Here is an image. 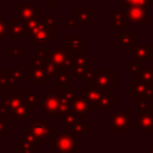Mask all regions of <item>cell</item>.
Wrapping results in <instances>:
<instances>
[{
	"mask_svg": "<svg viewBox=\"0 0 153 153\" xmlns=\"http://www.w3.org/2000/svg\"><path fill=\"white\" fill-rule=\"evenodd\" d=\"M45 59L54 63L59 69H71L73 66L72 50H69L67 45H49V50H47Z\"/></svg>",
	"mask_w": 153,
	"mask_h": 153,
	"instance_id": "cell-1",
	"label": "cell"
},
{
	"mask_svg": "<svg viewBox=\"0 0 153 153\" xmlns=\"http://www.w3.org/2000/svg\"><path fill=\"white\" fill-rule=\"evenodd\" d=\"M29 133H31L41 145L53 134H57L56 128H54L44 116H33V121L29 127Z\"/></svg>",
	"mask_w": 153,
	"mask_h": 153,
	"instance_id": "cell-2",
	"label": "cell"
},
{
	"mask_svg": "<svg viewBox=\"0 0 153 153\" xmlns=\"http://www.w3.org/2000/svg\"><path fill=\"white\" fill-rule=\"evenodd\" d=\"M76 146L78 139L71 135L68 131L50 136V148L55 151V153H76Z\"/></svg>",
	"mask_w": 153,
	"mask_h": 153,
	"instance_id": "cell-3",
	"label": "cell"
},
{
	"mask_svg": "<svg viewBox=\"0 0 153 153\" xmlns=\"http://www.w3.org/2000/svg\"><path fill=\"white\" fill-rule=\"evenodd\" d=\"M26 35L30 41H33L36 44H42L44 47L51 45V42L56 38V31L44 26L41 19L37 20V24L31 30H29Z\"/></svg>",
	"mask_w": 153,
	"mask_h": 153,
	"instance_id": "cell-4",
	"label": "cell"
},
{
	"mask_svg": "<svg viewBox=\"0 0 153 153\" xmlns=\"http://www.w3.org/2000/svg\"><path fill=\"white\" fill-rule=\"evenodd\" d=\"M131 116L133 112L130 110H122V111H115L112 110L110 112V131H121L126 133L131 126Z\"/></svg>",
	"mask_w": 153,
	"mask_h": 153,
	"instance_id": "cell-5",
	"label": "cell"
},
{
	"mask_svg": "<svg viewBox=\"0 0 153 153\" xmlns=\"http://www.w3.org/2000/svg\"><path fill=\"white\" fill-rule=\"evenodd\" d=\"M93 82L100 90L114 91L116 88V73L110 67H99L96 71Z\"/></svg>",
	"mask_w": 153,
	"mask_h": 153,
	"instance_id": "cell-6",
	"label": "cell"
},
{
	"mask_svg": "<svg viewBox=\"0 0 153 153\" xmlns=\"http://www.w3.org/2000/svg\"><path fill=\"white\" fill-rule=\"evenodd\" d=\"M59 96L56 88H51L49 94H39L38 109L49 116H56L59 114Z\"/></svg>",
	"mask_w": 153,
	"mask_h": 153,
	"instance_id": "cell-7",
	"label": "cell"
},
{
	"mask_svg": "<svg viewBox=\"0 0 153 153\" xmlns=\"http://www.w3.org/2000/svg\"><path fill=\"white\" fill-rule=\"evenodd\" d=\"M131 98L133 100L142 98L153 100V84H146L131 74Z\"/></svg>",
	"mask_w": 153,
	"mask_h": 153,
	"instance_id": "cell-8",
	"label": "cell"
},
{
	"mask_svg": "<svg viewBox=\"0 0 153 153\" xmlns=\"http://www.w3.org/2000/svg\"><path fill=\"white\" fill-rule=\"evenodd\" d=\"M124 13L128 24H148V12L143 5L129 6L124 8Z\"/></svg>",
	"mask_w": 153,
	"mask_h": 153,
	"instance_id": "cell-9",
	"label": "cell"
},
{
	"mask_svg": "<svg viewBox=\"0 0 153 153\" xmlns=\"http://www.w3.org/2000/svg\"><path fill=\"white\" fill-rule=\"evenodd\" d=\"M115 44L120 47L122 51H130L131 48L137 44V35L134 33L131 29L124 27L115 36Z\"/></svg>",
	"mask_w": 153,
	"mask_h": 153,
	"instance_id": "cell-10",
	"label": "cell"
},
{
	"mask_svg": "<svg viewBox=\"0 0 153 153\" xmlns=\"http://www.w3.org/2000/svg\"><path fill=\"white\" fill-rule=\"evenodd\" d=\"M136 131L137 133H153V111L148 105L145 110L136 112Z\"/></svg>",
	"mask_w": 153,
	"mask_h": 153,
	"instance_id": "cell-11",
	"label": "cell"
},
{
	"mask_svg": "<svg viewBox=\"0 0 153 153\" xmlns=\"http://www.w3.org/2000/svg\"><path fill=\"white\" fill-rule=\"evenodd\" d=\"M18 16L23 22L36 20L39 18V8L36 7L33 2H18Z\"/></svg>",
	"mask_w": 153,
	"mask_h": 153,
	"instance_id": "cell-12",
	"label": "cell"
},
{
	"mask_svg": "<svg viewBox=\"0 0 153 153\" xmlns=\"http://www.w3.org/2000/svg\"><path fill=\"white\" fill-rule=\"evenodd\" d=\"M29 82L47 85L51 82V78L47 74L43 66H29Z\"/></svg>",
	"mask_w": 153,
	"mask_h": 153,
	"instance_id": "cell-13",
	"label": "cell"
},
{
	"mask_svg": "<svg viewBox=\"0 0 153 153\" xmlns=\"http://www.w3.org/2000/svg\"><path fill=\"white\" fill-rule=\"evenodd\" d=\"M131 60L139 62H152L153 45H134L130 50Z\"/></svg>",
	"mask_w": 153,
	"mask_h": 153,
	"instance_id": "cell-14",
	"label": "cell"
},
{
	"mask_svg": "<svg viewBox=\"0 0 153 153\" xmlns=\"http://www.w3.org/2000/svg\"><path fill=\"white\" fill-rule=\"evenodd\" d=\"M116 104V96L111 93L102 94V97L91 108V111H109Z\"/></svg>",
	"mask_w": 153,
	"mask_h": 153,
	"instance_id": "cell-15",
	"label": "cell"
},
{
	"mask_svg": "<svg viewBox=\"0 0 153 153\" xmlns=\"http://www.w3.org/2000/svg\"><path fill=\"white\" fill-rule=\"evenodd\" d=\"M71 110L74 111L75 114L80 115V116H86L90 112V105L86 100V98L81 94H76L72 102H71Z\"/></svg>",
	"mask_w": 153,
	"mask_h": 153,
	"instance_id": "cell-16",
	"label": "cell"
},
{
	"mask_svg": "<svg viewBox=\"0 0 153 153\" xmlns=\"http://www.w3.org/2000/svg\"><path fill=\"white\" fill-rule=\"evenodd\" d=\"M66 45L72 51L82 50L88 45V39H85L82 35H67L66 36Z\"/></svg>",
	"mask_w": 153,
	"mask_h": 153,
	"instance_id": "cell-17",
	"label": "cell"
},
{
	"mask_svg": "<svg viewBox=\"0 0 153 153\" xmlns=\"http://www.w3.org/2000/svg\"><path fill=\"white\" fill-rule=\"evenodd\" d=\"M7 31H8V33H11V36L14 41H22L24 38V35H26L25 23L20 18H16L12 20V24L8 25Z\"/></svg>",
	"mask_w": 153,
	"mask_h": 153,
	"instance_id": "cell-18",
	"label": "cell"
},
{
	"mask_svg": "<svg viewBox=\"0 0 153 153\" xmlns=\"http://www.w3.org/2000/svg\"><path fill=\"white\" fill-rule=\"evenodd\" d=\"M127 17L126 13L122 11V7H116L115 12L111 16V20H110V29L111 30H116V29H124L127 27Z\"/></svg>",
	"mask_w": 153,
	"mask_h": 153,
	"instance_id": "cell-19",
	"label": "cell"
},
{
	"mask_svg": "<svg viewBox=\"0 0 153 153\" xmlns=\"http://www.w3.org/2000/svg\"><path fill=\"white\" fill-rule=\"evenodd\" d=\"M54 78H55L56 90H59V91L68 87V85H71L73 82V76H72V73L69 69H59Z\"/></svg>",
	"mask_w": 153,
	"mask_h": 153,
	"instance_id": "cell-20",
	"label": "cell"
},
{
	"mask_svg": "<svg viewBox=\"0 0 153 153\" xmlns=\"http://www.w3.org/2000/svg\"><path fill=\"white\" fill-rule=\"evenodd\" d=\"M72 17L76 19L78 23H84V24L94 23V13H92L87 7H78L76 11L72 13Z\"/></svg>",
	"mask_w": 153,
	"mask_h": 153,
	"instance_id": "cell-21",
	"label": "cell"
},
{
	"mask_svg": "<svg viewBox=\"0 0 153 153\" xmlns=\"http://www.w3.org/2000/svg\"><path fill=\"white\" fill-rule=\"evenodd\" d=\"M82 120H84V116H80V115L75 114L74 111L69 110V111L61 115V126L67 129V128L73 127L78 122H81Z\"/></svg>",
	"mask_w": 153,
	"mask_h": 153,
	"instance_id": "cell-22",
	"label": "cell"
},
{
	"mask_svg": "<svg viewBox=\"0 0 153 153\" xmlns=\"http://www.w3.org/2000/svg\"><path fill=\"white\" fill-rule=\"evenodd\" d=\"M72 60H73L72 67L87 68L88 67V51L84 49L79 51H72Z\"/></svg>",
	"mask_w": 153,
	"mask_h": 153,
	"instance_id": "cell-23",
	"label": "cell"
},
{
	"mask_svg": "<svg viewBox=\"0 0 153 153\" xmlns=\"http://www.w3.org/2000/svg\"><path fill=\"white\" fill-rule=\"evenodd\" d=\"M88 127H90L88 122L85 121V120H82L81 122H78L76 124H74L73 127L67 128V131H68L71 135H73L74 137L81 139L86 133H88Z\"/></svg>",
	"mask_w": 153,
	"mask_h": 153,
	"instance_id": "cell-24",
	"label": "cell"
},
{
	"mask_svg": "<svg viewBox=\"0 0 153 153\" xmlns=\"http://www.w3.org/2000/svg\"><path fill=\"white\" fill-rule=\"evenodd\" d=\"M6 71H7L6 75H7L10 82H11L12 85L17 86V85H19V84L23 82L24 73H23L22 69H19V68H13V67H8Z\"/></svg>",
	"mask_w": 153,
	"mask_h": 153,
	"instance_id": "cell-25",
	"label": "cell"
},
{
	"mask_svg": "<svg viewBox=\"0 0 153 153\" xmlns=\"http://www.w3.org/2000/svg\"><path fill=\"white\" fill-rule=\"evenodd\" d=\"M134 75L146 84H153V67H142L137 73H134Z\"/></svg>",
	"mask_w": 153,
	"mask_h": 153,
	"instance_id": "cell-26",
	"label": "cell"
},
{
	"mask_svg": "<svg viewBox=\"0 0 153 153\" xmlns=\"http://www.w3.org/2000/svg\"><path fill=\"white\" fill-rule=\"evenodd\" d=\"M23 99H24V102H25V104H27V105H31V106H38V104H39V98H38V96L33 92V90H31V88H26V90H24V92H23Z\"/></svg>",
	"mask_w": 153,
	"mask_h": 153,
	"instance_id": "cell-27",
	"label": "cell"
},
{
	"mask_svg": "<svg viewBox=\"0 0 153 153\" xmlns=\"http://www.w3.org/2000/svg\"><path fill=\"white\" fill-rule=\"evenodd\" d=\"M136 5H143L147 8L153 7V0H121L122 8H127L129 6H136Z\"/></svg>",
	"mask_w": 153,
	"mask_h": 153,
	"instance_id": "cell-28",
	"label": "cell"
},
{
	"mask_svg": "<svg viewBox=\"0 0 153 153\" xmlns=\"http://www.w3.org/2000/svg\"><path fill=\"white\" fill-rule=\"evenodd\" d=\"M39 19H41V22L43 23L44 26L55 30V27H56V14L54 12H48V13L44 14L43 18H39Z\"/></svg>",
	"mask_w": 153,
	"mask_h": 153,
	"instance_id": "cell-29",
	"label": "cell"
},
{
	"mask_svg": "<svg viewBox=\"0 0 153 153\" xmlns=\"http://www.w3.org/2000/svg\"><path fill=\"white\" fill-rule=\"evenodd\" d=\"M142 67H143V63L142 62H139V61L131 60V61L126 62V72L127 73H130V74L137 73Z\"/></svg>",
	"mask_w": 153,
	"mask_h": 153,
	"instance_id": "cell-30",
	"label": "cell"
},
{
	"mask_svg": "<svg viewBox=\"0 0 153 153\" xmlns=\"http://www.w3.org/2000/svg\"><path fill=\"white\" fill-rule=\"evenodd\" d=\"M35 148L23 137L18 140V153H33Z\"/></svg>",
	"mask_w": 153,
	"mask_h": 153,
	"instance_id": "cell-31",
	"label": "cell"
},
{
	"mask_svg": "<svg viewBox=\"0 0 153 153\" xmlns=\"http://www.w3.org/2000/svg\"><path fill=\"white\" fill-rule=\"evenodd\" d=\"M71 102L69 99L62 97V96H59V114H65L67 111L71 110Z\"/></svg>",
	"mask_w": 153,
	"mask_h": 153,
	"instance_id": "cell-32",
	"label": "cell"
},
{
	"mask_svg": "<svg viewBox=\"0 0 153 153\" xmlns=\"http://www.w3.org/2000/svg\"><path fill=\"white\" fill-rule=\"evenodd\" d=\"M76 94H78V90L76 88H68V87H66L63 90H60V96H62V97H65V98H67L69 100H72Z\"/></svg>",
	"mask_w": 153,
	"mask_h": 153,
	"instance_id": "cell-33",
	"label": "cell"
},
{
	"mask_svg": "<svg viewBox=\"0 0 153 153\" xmlns=\"http://www.w3.org/2000/svg\"><path fill=\"white\" fill-rule=\"evenodd\" d=\"M35 53H36V57H38L39 60L44 61L47 57V49L44 45L42 44H35Z\"/></svg>",
	"mask_w": 153,
	"mask_h": 153,
	"instance_id": "cell-34",
	"label": "cell"
},
{
	"mask_svg": "<svg viewBox=\"0 0 153 153\" xmlns=\"http://www.w3.org/2000/svg\"><path fill=\"white\" fill-rule=\"evenodd\" d=\"M23 139H24L25 141H27V142H29V143H30V145H31V146H32L35 149H38V148H39V146H41V143L37 141V139H36V137H35V136H33L31 133H29V131L24 134Z\"/></svg>",
	"mask_w": 153,
	"mask_h": 153,
	"instance_id": "cell-35",
	"label": "cell"
},
{
	"mask_svg": "<svg viewBox=\"0 0 153 153\" xmlns=\"http://www.w3.org/2000/svg\"><path fill=\"white\" fill-rule=\"evenodd\" d=\"M8 24L6 23V20L0 18V39H6L7 38V33H8Z\"/></svg>",
	"mask_w": 153,
	"mask_h": 153,
	"instance_id": "cell-36",
	"label": "cell"
},
{
	"mask_svg": "<svg viewBox=\"0 0 153 153\" xmlns=\"http://www.w3.org/2000/svg\"><path fill=\"white\" fill-rule=\"evenodd\" d=\"M7 56H23V45H17L7 53Z\"/></svg>",
	"mask_w": 153,
	"mask_h": 153,
	"instance_id": "cell-37",
	"label": "cell"
},
{
	"mask_svg": "<svg viewBox=\"0 0 153 153\" xmlns=\"http://www.w3.org/2000/svg\"><path fill=\"white\" fill-rule=\"evenodd\" d=\"M66 26L69 27V29H72V30H76L78 29V22H76V19H74L73 17L67 18L66 19Z\"/></svg>",
	"mask_w": 153,
	"mask_h": 153,
	"instance_id": "cell-38",
	"label": "cell"
},
{
	"mask_svg": "<svg viewBox=\"0 0 153 153\" xmlns=\"http://www.w3.org/2000/svg\"><path fill=\"white\" fill-rule=\"evenodd\" d=\"M94 74H96V69L93 68V67H87L86 68V72H85V74L81 76V78H85V79H93L94 78Z\"/></svg>",
	"mask_w": 153,
	"mask_h": 153,
	"instance_id": "cell-39",
	"label": "cell"
},
{
	"mask_svg": "<svg viewBox=\"0 0 153 153\" xmlns=\"http://www.w3.org/2000/svg\"><path fill=\"white\" fill-rule=\"evenodd\" d=\"M136 102H137V110H145V109H147L148 105H149V100H148V99H145V98L139 99V100H136Z\"/></svg>",
	"mask_w": 153,
	"mask_h": 153,
	"instance_id": "cell-40",
	"label": "cell"
},
{
	"mask_svg": "<svg viewBox=\"0 0 153 153\" xmlns=\"http://www.w3.org/2000/svg\"><path fill=\"white\" fill-rule=\"evenodd\" d=\"M39 1L43 2L45 7H50V8H53V7H55L56 4L60 2L61 0H39Z\"/></svg>",
	"mask_w": 153,
	"mask_h": 153,
	"instance_id": "cell-41",
	"label": "cell"
},
{
	"mask_svg": "<svg viewBox=\"0 0 153 153\" xmlns=\"http://www.w3.org/2000/svg\"><path fill=\"white\" fill-rule=\"evenodd\" d=\"M147 148H148V153H153V143H148Z\"/></svg>",
	"mask_w": 153,
	"mask_h": 153,
	"instance_id": "cell-42",
	"label": "cell"
},
{
	"mask_svg": "<svg viewBox=\"0 0 153 153\" xmlns=\"http://www.w3.org/2000/svg\"><path fill=\"white\" fill-rule=\"evenodd\" d=\"M4 1H6V0H0V6H1V4H2Z\"/></svg>",
	"mask_w": 153,
	"mask_h": 153,
	"instance_id": "cell-43",
	"label": "cell"
},
{
	"mask_svg": "<svg viewBox=\"0 0 153 153\" xmlns=\"http://www.w3.org/2000/svg\"><path fill=\"white\" fill-rule=\"evenodd\" d=\"M149 106H151V109H152V111H153V104H151Z\"/></svg>",
	"mask_w": 153,
	"mask_h": 153,
	"instance_id": "cell-44",
	"label": "cell"
},
{
	"mask_svg": "<svg viewBox=\"0 0 153 153\" xmlns=\"http://www.w3.org/2000/svg\"><path fill=\"white\" fill-rule=\"evenodd\" d=\"M152 62H153V53H152Z\"/></svg>",
	"mask_w": 153,
	"mask_h": 153,
	"instance_id": "cell-45",
	"label": "cell"
},
{
	"mask_svg": "<svg viewBox=\"0 0 153 153\" xmlns=\"http://www.w3.org/2000/svg\"><path fill=\"white\" fill-rule=\"evenodd\" d=\"M0 104H1V102H0Z\"/></svg>",
	"mask_w": 153,
	"mask_h": 153,
	"instance_id": "cell-46",
	"label": "cell"
},
{
	"mask_svg": "<svg viewBox=\"0 0 153 153\" xmlns=\"http://www.w3.org/2000/svg\"><path fill=\"white\" fill-rule=\"evenodd\" d=\"M76 153H78V152H76Z\"/></svg>",
	"mask_w": 153,
	"mask_h": 153,
	"instance_id": "cell-47",
	"label": "cell"
}]
</instances>
